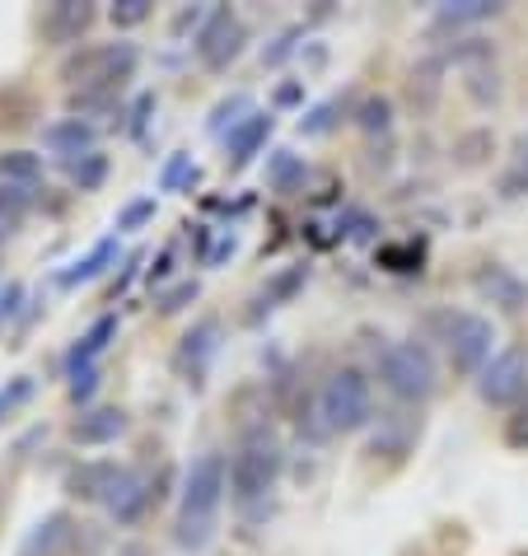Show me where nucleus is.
Masks as SVG:
<instances>
[{"label": "nucleus", "instance_id": "1", "mask_svg": "<svg viewBox=\"0 0 528 556\" xmlns=\"http://www.w3.org/2000/svg\"><path fill=\"white\" fill-rule=\"evenodd\" d=\"M229 496V458L225 454H201L192 458V468L183 472V496H178V523H174V543L178 547H206L215 533V515Z\"/></svg>", "mask_w": 528, "mask_h": 556}, {"label": "nucleus", "instance_id": "2", "mask_svg": "<svg viewBox=\"0 0 528 556\" xmlns=\"http://www.w3.org/2000/svg\"><path fill=\"white\" fill-rule=\"evenodd\" d=\"M136 61H141V52L131 42H89V48L61 61V80L80 94H113L122 80L136 75Z\"/></svg>", "mask_w": 528, "mask_h": 556}, {"label": "nucleus", "instance_id": "3", "mask_svg": "<svg viewBox=\"0 0 528 556\" xmlns=\"http://www.w3.org/2000/svg\"><path fill=\"white\" fill-rule=\"evenodd\" d=\"M318 416H323V430H332V435H355V430L375 421V389H369L365 369L355 365L337 369L318 393Z\"/></svg>", "mask_w": 528, "mask_h": 556}, {"label": "nucleus", "instance_id": "4", "mask_svg": "<svg viewBox=\"0 0 528 556\" xmlns=\"http://www.w3.org/2000/svg\"><path fill=\"white\" fill-rule=\"evenodd\" d=\"M379 383L398 403H426L440 389V365L426 342H388L379 351Z\"/></svg>", "mask_w": 528, "mask_h": 556}, {"label": "nucleus", "instance_id": "5", "mask_svg": "<svg viewBox=\"0 0 528 556\" xmlns=\"http://www.w3.org/2000/svg\"><path fill=\"white\" fill-rule=\"evenodd\" d=\"M440 328V342L449 351V365L458 375H481L487 361L495 355V323L487 314H473V308H444V314L430 318Z\"/></svg>", "mask_w": 528, "mask_h": 556}, {"label": "nucleus", "instance_id": "6", "mask_svg": "<svg viewBox=\"0 0 528 556\" xmlns=\"http://www.w3.org/2000/svg\"><path fill=\"white\" fill-rule=\"evenodd\" d=\"M276 477H281V450L267 435H248L229 458V496L239 505H257L276 491Z\"/></svg>", "mask_w": 528, "mask_h": 556}, {"label": "nucleus", "instance_id": "7", "mask_svg": "<svg viewBox=\"0 0 528 556\" xmlns=\"http://www.w3.org/2000/svg\"><path fill=\"white\" fill-rule=\"evenodd\" d=\"M243 42H248L243 20L229 5H215V10H206V20H201L192 48L206 71H229L243 56Z\"/></svg>", "mask_w": 528, "mask_h": 556}, {"label": "nucleus", "instance_id": "8", "mask_svg": "<svg viewBox=\"0 0 528 556\" xmlns=\"http://www.w3.org/2000/svg\"><path fill=\"white\" fill-rule=\"evenodd\" d=\"M477 397L487 407H519L528 397V351L519 346L495 351L487 369L477 375Z\"/></svg>", "mask_w": 528, "mask_h": 556}, {"label": "nucleus", "instance_id": "9", "mask_svg": "<svg viewBox=\"0 0 528 556\" xmlns=\"http://www.w3.org/2000/svg\"><path fill=\"white\" fill-rule=\"evenodd\" d=\"M473 286H477V295L491 300L501 314H524L528 308V281L515 267H505V262H481L473 271Z\"/></svg>", "mask_w": 528, "mask_h": 556}, {"label": "nucleus", "instance_id": "10", "mask_svg": "<svg viewBox=\"0 0 528 556\" xmlns=\"http://www.w3.org/2000/svg\"><path fill=\"white\" fill-rule=\"evenodd\" d=\"M127 482V468H117V463H108V458H89V463H80V468H71V477H66V491L75 501H99V505H108L117 496V486Z\"/></svg>", "mask_w": 528, "mask_h": 556}, {"label": "nucleus", "instance_id": "11", "mask_svg": "<svg viewBox=\"0 0 528 556\" xmlns=\"http://www.w3.org/2000/svg\"><path fill=\"white\" fill-rule=\"evenodd\" d=\"M99 20V10L89 0H56V5L42 10V38L56 42V48H71L89 34V24Z\"/></svg>", "mask_w": 528, "mask_h": 556}, {"label": "nucleus", "instance_id": "12", "mask_svg": "<svg viewBox=\"0 0 528 556\" xmlns=\"http://www.w3.org/2000/svg\"><path fill=\"white\" fill-rule=\"evenodd\" d=\"M75 543H80V523H75L66 509H56V515L34 523V533L24 538L20 556H71Z\"/></svg>", "mask_w": 528, "mask_h": 556}, {"label": "nucleus", "instance_id": "13", "mask_svg": "<svg viewBox=\"0 0 528 556\" xmlns=\"http://www.w3.org/2000/svg\"><path fill=\"white\" fill-rule=\"evenodd\" d=\"M215 346H221V323H215V318H201L192 332H183V346L174 351L178 375H188V383H201V375H206V361L215 355Z\"/></svg>", "mask_w": 528, "mask_h": 556}, {"label": "nucleus", "instance_id": "14", "mask_svg": "<svg viewBox=\"0 0 528 556\" xmlns=\"http://www.w3.org/2000/svg\"><path fill=\"white\" fill-rule=\"evenodd\" d=\"M95 141H99V131L89 127L85 117H56L42 127V146H48L52 154H61V160H85V154H95Z\"/></svg>", "mask_w": 528, "mask_h": 556}, {"label": "nucleus", "instance_id": "15", "mask_svg": "<svg viewBox=\"0 0 528 556\" xmlns=\"http://www.w3.org/2000/svg\"><path fill=\"white\" fill-rule=\"evenodd\" d=\"M276 127V117L272 113H253V117H243L235 131L225 136V154H229V164L243 168V164H253V154L267 146V136Z\"/></svg>", "mask_w": 528, "mask_h": 556}, {"label": "nucleus", "instance_id": "16", "mask_svg": "<svg viewBox=\"0 0 528 556\" xmlns=\"http://www.w3.org/2000/svg\"><path fill=\"white\" fill-rule=\"evenodd\" d=\"M122 430H127V412L122 407H95V412H80V421L71 426V440L95 450V444H113Z\"/></svg>", "mask_w": 528, "mask_h": 556}, {"label": "nucleus", "instance_id": "17", "mask_svg": "<svg viewBox=\"0 0 528 556\" xmlns=\"http://www.w3.org/2000/svg\"><path fill=\"white\" fill-rule=\"evenodd\" d=\"M150 505H154V486L146 482V477L127 472V482H122V486H117V496L108 501V515H113L117 523H136Z\"/></svg>", "mask_w": 528, "mask_h": 556}, {"label": "nucleus", "instance_id": "18", "mask_svg": "<svg viewBox=\"0 0 528 556\" xmlns=\"http://www.w3.org/2000/svg\"><path fill=\"white\" fill-rule=\"evenodd\" d=\"M113 257H117V239H99L85 257H75L66 271H56V286H61V290H75V286L95 281V276H103V267H108Z\"/></svg>", "mask_w": 528, "mask_h": 556}, {"label": "nucleus", "instance_id": "19", "mask_svg": "<svg viewBox=\"0 0 528 556\" xmlns=\"http://www.w3.org/2000/svg\"><path fill=\"white\" fill-rule=\"evenodd\" d=\"M117 337V318L108 314V318H99L95 328H89L80 342L71 346V355H66V375H75V369H89V365H99V355L108 351V342Z\"/></svg>", "mask_w": 528, "mask_h": 556}, {"label": "nucleus", "instance_id": "20", "mask_svg": "<svg viewBox=\"0 0 528 556\" xmlns=\"http://www.w3.org/2000/svg\"><path fill=\"white\" fill-rule=\"evenodd\" d=\"M501 14L495 0H449V5L435 10V28H468V24H487Z\"/></svg>", "mask_w": 528, "mask_h": 556}, {"label": "nucleus", "instance_id": "21", "mask_svg": "<svg viewBox=\"0 0 528 556\" xmlns=\"http://www.w3.org/2000/svg\"><path fill=\"white\" fill-rule=\"evenodd\" d=\"M38 117V103L20 85H0V131H24Z\"/></svg>", "mask_w": 528, "mask_h": 556}, {"label": "nucleus", "instance_id": "22", "mask_svg": "<svg viewBox=\"0 0 528 556\" xmlns=\"http://www.w3.org/2000/svg\"><path fill=\"white\" fill-rule=\"evenodd\" d=\"M0 178H5L10 188L34 192L42 182V160L34 150H10V154H0Z\"/></svg>", "mask_w": 528, "mask_h": 556}, {"label": "nucleus", "instance_id": "23", "mask_svg": "<svg viewBox=\"0 0 528 556\" xmlns=\"http://www.w3.org/2000/svg\"><path fill=\"white\" fill-rule=\"evenodd\" d=\"M304 174H309L304 160H300V154H290V150H276L272 164H267V178H272L276 192H290L294 182H304Z\"/></svg>", "mask_w": 528, "mask_h": 556}, {"label": "nucleus", "instance_id": "24", "mask_svg": "<svg viewBox=\"0 0 528 556\" xmlns=\"http://www.w3.org/2000/svg\"><path fill=\"white\" fill-rule=\"evenodd\" d=\"M253 113H257V108H253V99H248V94H229L225 103H215V113H211V131H225V136H229L243 117H253Z\"/></svg>", "mask_w": 528, "mask_h": 556}, {"label": "nucleus", "instance_id": "25", "mask_svg": "<svg viewBox=\"0 0 528 556\" xmlns=\"http://www.w3.org/2000/svg\"><path fill=\"white\" fill-rule=\"evenodd\" d=\"M103 174H108V160H103L99 150H95V154H85V160H75V164H71V178H75V188H80V192H95L99 182H103Z\"/></svg>", "mask_w": 528, "mask_h": 556}, {"label": "nucleus", "instance_id": "26", "mask_svg": "<svg viewBox=\"0 0 528 556\" xmlns=\"http://www.w3.org/2000/svg\"><path fill=\"white\" fill-rule=\"evenodd\" d=\"M183 182H197V164L192 154H174L164 168H160V192H178Z\"/></svg>", "mask_w": 528, "mask_h": 556}, {"label": "nucleus", "instance_id": "27", "mask_svg": "<svg viewBox=\"0 0 528 556\" xmlns=\"http://www.w3.org/2000/svg\"><path fill=\"white\" fill-rule=\"evenodd\" d=\"M361 127H365V131H388V127H393V103H388L384 94L365 99V103H361Z\"/></svg>", "mask_w": 528, "mask_h": 556}, {"label": "nucleus", "instance_id": "28", "mask_svg": "<svg viewBox=\"0 0 528 556\" xmlns=\"http://www.w3.org/2000/svg\"><path fill=\"white\" fill-rule=\"evenodd\" d=\"M108 20H113L117 28H136L150 20V0H117L113 10H108Z\"/></svg>", "mask_w": 528, "mask_h": 556}, {"label": "nucleus", "instance_id": "29", "mask_svg": "<svg viewBox=\"0 0 528 556\" xmlns=\"http://www.w3.org/2000/svg\"><path fill=\"white\" fill-rule=\"evenodd\" d=\"M154 211H160V206H154V197H141V202H127V206L117 211V229H141L146 220H154Z\"/></svg>", "mask_w": 528, "mask_h": 556}, {"label": "nucleus", "instance_id": "30", "mask_svg": "<svg viewBox=\"0 0 528 556\" xmlns=\"http://www.w3.org/2000/svg\"><path fill=\"white\" fill-rule=\"evenodd\" d=\"M99 379H103L99 365L75 369V375H71V397H75V403H89V397H95V389H99Z\"/></svg>", "mask_w": 528, "mask_h": 556}, {"label": "nucleus", "instance_id": "31", "mask_svg": "<svg viewBox=\"0 0 528 556\" xmlns=\"http://www.w3.org/2000/svg\"><path fill=\"white\" fill-rule=\"evenodd\" d=\"M505 444H510V450H528V397L515 407V416L505 421Z\"/></svg>", "mask_w": 528, "mask_h": 556}, {"label": "nucleus", "instance_id": "32", "mask_svg": "<svg viewBox=\"0 0 528 556\" xmlns=\"http://www.w3.org/2000/svg\"><path fill=\"white\" fill-rule=\"evenodd\" d=\"M505 188V197H519L524 188H528V136L519 141V154H515V168H510V178L501 182Z\"/></svg>", "mask_w": 528, "mask_h": 556}, {"label": "nucleus", "instance_id": "33", "mask_svg": "<svg viewBox=\"0 0 528 556\" xmlns=\"http://www.w3.org/2000/svg\"><path fill=\"white\" fill-rule=\"evenodd\" d=\"M337 108H341V103H323V108H314V113L300 122V131H304V136H323V131H328L332 122H337Z\"/></svg>", "mask_w": 528, "mask_h": 556}, {"label": "nucleus", "instance_id": "34", "mask_svg": "<svg viewBox=\"0 0 528 556\" xmlns=\"http://www.w3.org/2000/svg\"><path fill=\"white\" fill-rule=\"evenodd\" d=\"M188 300H197V281H183V286L168 290V295L160 300V314H178V308L188 304Z\"/></svg>", "mask_w": 528, "mask_h": 556}, {"label": "nucleus", "instance_id": "35", "mask_svg": "<svg viewBox=\"0 0 528 556\" xmlns=\"http://www.w3.org/2000/svg\"><path fill=\"white\" fill-rule=\"evenodd\" d=\"M122 556H146V552H141V547H127V552H122Z\"/></svg>", "mask_w": 528, "mask_h": 556}, {"label": "nucleus", "instance_id": "36", "mask_svg": "<svg viewBox=\"0 0 528 556\" xmlns=\"http://www.w3.org/2000/svg\"><path fill=\"white\" fill-rule=\"evenodd\" d=\"M524 556H528V552H524Z\"/></svg>", "mask_w": 528, "mask_h": 556}]
</instances>
